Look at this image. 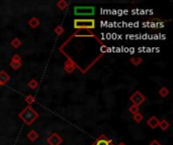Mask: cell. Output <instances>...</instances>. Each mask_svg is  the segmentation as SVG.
Here are the masks:
<instances>
[{
  "label": "cell",
  "mask_w": 173,
  "mask_h": 145,
  "mask_svg": "<svg viewBox=\"0 0 173 145\" xmlns=\"http://www.w3.org/2000/svg\"><path fill=\"white\" fill-rule=\"evenodd\" d=\"M39 117V114L38 111L34 109L31 106L28 105L23 110H21L20 113L18 114V118L23 121L24 124H26L28 126H31V124H34L36 122V120H38Z\"/></svg>",
  "instance_id": "obj_1"
},
{
  "label": "cell",
  "mask_w": 173,
  "mask_h": 145,
  "mask_svg": "<svg viewBox=\"0 0 173 145\" xmlns=\"http://www.w3.org/2000/svg\"><path fill=\"white\" fill-rule=\"evenodd\" d=\"M74 28L78 29H94L95 20L93 18H75L73 21Z\"/></svg>",
  "instance_id": "obj_2"
},
{
  "label": "cell",
  "mask_w": 173,
  "mask_h": 145,
  "mask_svg": "<svg viewBox=\"0 0 173 145\" xmlns=\"http://www.w3.org/2000/svg\"><path fill=\"white\" fill-rule=\"evenodd\" d=\"M95 13L94 6H75L74 15L75 16H92Z\"/></svg>",
  "instance_id": "obj_3"
},
{
  "label": "cell",
  "mask_w": 173,
  "mask_h": 145,
  "mask_svg": "<svg viewBox=\"0 0 173 145\" xmlns=\"http://www.w3.org/2000/svg\"><path fill=\"white\" fill-rule=\"evenodd\" d=\"M128 100L133 103V105L139 107L141 104H143V103L146 101V97H145L144 94H142V93L140 92V91H136L134 94L128 98Z\"/></svg>",
  "instance_id": "obj_4"
},
{
  "label": "cell",
  "mask_w": 173,
  "mask_h": 145,
  "mask_svg": "<svg viewBox=\"0 0 173 145\" xmlns=\"http://www.w3.org/2000/svg\"><path fill=\"white\" fill-rule=\"evenodd\" d=\"M63 138L59 135L58 133H56V132H54V133H52L50 136L47 138V143L49 145H61L63 143Z\"/></svg>",
  "instance_id": "obj_5"
},
{
  "label": "cell",
  "mask_w": 173,
  "mask_h": 145,
  "mask_svg": "<svg viewBox=\"0 0 173 145\" xmlns=\"http://www.w3.org/2000/svg\"><path fill=\"white\" fill-rule=\"evenodd\" d=\"M91 145H115L112 139L107 138L104 134H100Z\"/></svg>",
  "instance_id": "obj_6"
},
{
  "label": "cell",
  "mask_w": 173,
  "mask_h": 145,
  "mask_svg": "<svg viewBox=\"0 0 173 145\" xmlns=\"http://www.w3.org/2000/svg\"><path fill=\"white\" fill-rule=\"evenodd\" d=\"M76 68H77V65H76L70 58H68L66 63H64V70H65L68 74H72Z\"/></svg>",
  "instance_id": "obj_7"
},
{
  "label": "cell",
  "mask_w": 173,
  "mask_h": 145,
  "mask_svg": "<svg viewBox=\"0 0 173 145\" xmlns=\"http://www.w3.org/2000/svg\"><path fill=\"white\" fill-rule=\"evenodd\" d=\"M159 122L160 120L158 119L156 116H151L147 121V125L152 129H156L158 126H159Z\"/></svg>",
  "instance_id": "obj_8"
},
{
  "label": "cell",
  "mask_w": 173,
  "mask_h": 145,
  "mask_svg": "<svg viewBox=\"0 0 173 145\" xmlns=\"http://www.w3.org/2000/svg\"><path fill=\"white\" fill-rule=\"evenodd\" d=\"M28 25L31 26L33 29H36V27H39V24H41V21H39V19L38 18V17H36V16H33V17H31V18L28 20Z\"/></svg>",
  "instance_id": "obj_9"
},
{
  "label": "cell",
  "mask_w": 173,
  "mask_h": 145,
  "mask_svg": "<svg viewBox=\"0 0 173 145\" xmlns=\"http://www.w3.org/2000/svg\"><path fill=\"white\" fill-rule=\"evenodd\" d=\"M9 81H10V76H9L5 71H1V72H0V84H1V86L6 85Z\"/></svg>",
  "instance_id": "obj_10"
},
{
  "label": "cell",
  "mask_w": 173,
  "mask_h": 145,
  "mask_svg": "<svg viewBox=\"0 0 173 145\" xmlns=\"http://www.w3.org/2000/svg\"><path fill=\"white\" fill-rule=\"evenodd\" d=\"M39 137V135L36 130H31L28 133V138L29 141H31V142H34L36 140H38Z\"/></svg>",
  "instance_id": "obj_11"
},
{
  "label": "cell",
  "mask_w": 173,
  "mask_h": 145,
  "mask_svg": "<svg viewBox=\"0 0 173 145\" xmlns=\"http://www.w3.org/2000/svg\"><path fill=\"white\" fill-rule=\"evenodd\" d=\"M10 45L13 48H15V50H17V48H19L21 46V45H23V41L20 40L18 38H14L12 40L10 41Z\"/></svg>",
  "instance_id": "obj_12"
},
{
  "label": "cell",
  "mask_w": 173,
  "mask_h": 145,
  "mask_svg": "<svg viewBox=\"0 0 173 145\" xmlns=\"http://www.w3.org/2000/svg\"><path fill=\"white\" fill-rule=\"evenodd\" d=\"M158 127H159V128L161 129L162 131H166V130L170 127V124H169V122H168L166 119H163V120H161V121L159 122V126H158Z\"/></svg>",
  "instance_id": "obj_13"
},
{
  "label": "cell",
  "mask_w": 173,
  "mask_h": 145,
  "mask_svg": "<svg viewBox=\"0 0 173 145\" xmlns=\"http://www.w3.org/2000/svg\"><path fill=\"white\" fill-rule=\"evenodd\" d=\"M130 61L135 66V67H138V66H140L141 63H142L143 58H141V56H133V58H130Z\"/></svg>",
  "instance_id": "obj_14"
},
{
  "label": "cell",
  "mask_w": 173,
  "mask_h": 145,
  "mask_svg": "<svg viewBox=\"0 0 173 145\" xmlns=\"http://www.w3.org/2000/svg\"><path fill=\"white\" fill-rule=\"evenodd\" d=\"M68 6H69V4L66 0H60V1L57 2V7H58L60 10H65Z\"/></svg>",
  "instance_id": "obj_15"
},
{
  "label": "cell",
  "mask_w": 173,
  "mask_h": 145,
  "mask_svg": "<svg viewBox=\"0 0 173 145\" xmlns=\"http://www.w3.org/2000/svg\"><path fill=\"white\" fill-rule=\"evenodd\" d=\"M28 86L31 88V90H36V88L39 87V82L36 80V79H31L29 82L28 83Z\"/></svg>",
  "instance_id": "obj_16"
},
{
  "label": "cell",
  "mask_w": 173,
  "mask_h": 145,
  "mask_svg": "<svg viewBox=\"0 0 173 145\" xmlns=\"http://www.w3.org/2000/svg\"><path fill=\"white\" fill-rule=\"evenodd\" d=\"M158 94H159L160 97H162V98L167 97V96L169 95V89H168V88H166V87H163V88H161V89L159 90Z\"/></svg>",
  "instance_id": "obj_17"
},
{
  "label": "cell",
  "mask_w": 173,
  "mask_h": 145,
  "mask_svg": "<svg viewBox=\"0 0 173 145\" xmlns=\"http://www.w3.org/2000/svg\"><path fill=\"white\" fill-rule=\"evenodd\" d=\"M133 119H134V121L136 123H141L142 122V120L144 119V116H143L142 113L138 112V113H136L135 115H133Z\"/></svg>",
  "instance_id": "obj_18"
},
{
  "label": "cell",
  "mask_w": 173,
  "mask_h": 145,
  "mask_svg": "<svg viewBox=\"0 0 173 145\" xmlns=\"http://www.w3.org/2000/svg\"><path fill=\"white\" fill-rule=\"evenodd\" d=\"M24 101H26V103H28V105L29 106H31V105L34 104V102H36V97L33 95H28L26 98H24Z\"/></svg>",
  "instance_id": "obj_19"
},
{
  "label": "cell",
  "mask_w": 173,
  "mask_h": 145,
  "mask_svg": "<svg viewBox=\"0 0 173 145\" xmlns=\"http://www.w3.org/2000/svg\"><path fill=\"white\" fill-rule=\"evenodd\" d=\"M10 68L12 70L17 71L21 68V61H10Z\"/></svg>",
  "instance_id": "obj_20"
},
{
  "label": "cell",
  "mask_w": 173,
  "mask_h": 145,
  "mask_svg": "<svg viewBox=\"0 0 173 145\" xmlns=\"http://www.w3.org/2000/svg\"><path fill=\"white\" fill-rule=\"evenodd\" d=\"M64 27L62 25H58V26H56L55 28H54V32H55V34L56 35H62V34L64 33Z\"/></svg>",
  "instance_id": "obj_21"
},
{
  "label": "cell",
  "mask_w": 173,
  "mask_h": 145,
  "mask_svg": "<svg viewBox=\"0 0 173 145\" xmlns=\"http://www.w3.org/2000/svg\"><path fill=\"white\" fill-rule=\"evenodd\" d=\"M128 112L132 113V115H135L136 113L139 112V107H138V106H135V105H132V106L128 108Z\"/></svg>",
  "instance_id": "obj_22"
},
{
  "label": "cell",
  "mask_w": 173,
  "mask_h": 145,
  "mask_svg": "<svg viewBox=\"0 0 173 145\" xmlns=\"http://www.w3.org/2000/svg\"><path fill=\"white\" fill-rule=\"evenodd\" d=\"M10 61H21V56L19 55H17V53H15V55L12 56Z\"/></svg>",
  "instance_id": "obj_23"
},
{
  "label": "cell",
  "mask_w": 173,
  "mask_h": 145,
  "mask_svg": "<svg viewBox=\"0 0 173 145\" xmlns=\"http://www.w3.org/2000/svg\"><path fill=\"white\" fill-rule=\"evenodd\" d=\"M149 145H161V143H160L158 140H156V139H154V140H152V141L150 142V144Z\"/></svg>",
  "instance_id": "obj_24"
},
{
  "label": "cell",
  "mask_w": 173,
  "mask_h": 145,
  "mask_svg": "<svg viewBox=\"0 0 173 145\" xmlns=\"http://www.w3.org/2000/svg\"><path fill=\"white\" fill-rule=\"evenodd\" d=\"M118 145H127L126 143H123V142H120V143H118Z\"/></svg>",
  "instance_id": "obj_25"
},
{
  "label": "cell",
  "mask_w": 173,
  "mask_h": 145,
  "mask_svg": "<svg viewBox=\"0 0 173 145\" xmlns=\"http://www.w3.org/2000/svg\"><path fill=\"white\" fill-rule=\"evenodd\" d=\"M0 86H1V84H0Z\"/></svg>",
  "instance_id": "obj_26"
}]
</instances>
